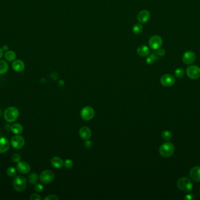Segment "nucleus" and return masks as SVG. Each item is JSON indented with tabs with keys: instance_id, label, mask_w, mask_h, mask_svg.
<instances>
[{
	"instance_id": "nucleus-26",
	"label": "nucleus",
	"mask_w": 200,
	"mask_h": 200,
	"mask_svg": "<svg viewBox=\"0 0 200 200\" xmlns=\"http://www.w3.org/2000/svg\"><path fill=\"white\" fill-rule=\"evenodd\" d=\"M143 31L142 25L140 24H136L133 27V32L135 34H140Z\"/></svg>"
},
{
	"instance_id": "nucleus-7",
	"label": "nucleus",
	"mask_w": 200,
	"mask_h": 200,
	"mask_svg": "<svg viewBox=\"0 0 200 200\" xmlns=\"http://www.w3.org/2000/svg\"><path fill=\"white\" fill-rule=\"evenodd\" d=\"M163 44V41L161 37L158 35L151 36L149 41V46L153 50H159Z\"/></svg>"
},
{
	"instance_id": "nucleus-39",
	"label": "nucleus",
	"mask_w": 200,
	"mask_h": 200,
	"mask_svg": "<svg viewBox=\"0 0 200 200\" xmlns=\"http://www.w3.org/2000/svg\"><path fill=\"white\" fill-rule=\"evenodd\" d=\"M1 114H2V111H1V109H0V117H1Z\"/></svg>"
},
{
	"instance_id": "nucleus-12",
	"label": "nucleus",
	"mask_w": 200,
	"mask_h": 200,
	"mask_svg": "<svg viewBox=\"0 0 200 200\" xmlns=\"http://www.w3.org/2000/svg\"><path fill=\"white\" fill-rule=\"evenodd\" d=\"M17 168L18 172L23 174H25L30 171L31 166L29 164L25 161H19L17 164Z\"/></svg>"
},
{
	"instance_id": "nucleus-33",
	"label": "nucleus",
	"mask_w": 200,
	"mask_h": 200,
	"mask_svg": "<svg viewBox=\"0 0 200 200\" xmlns=\"http://www.w3.org/2000/svg\"><path fill=\"white\" fill-rule=\"evenodd\" d=\"M44 200H59V198L55 195H49L44 198Z\"/></svg>"
},
{
	"instance_id": "nucleus-30",
	"label": "nucleus",
	"mask_w": 200,
	"mask_h": 200,
	"mask_svg": "<svg viewBox=\"0 0 200 200\" xmlns=\"http://www.w3.org/2000/svg\"><path fill=\"white\" fill-rule=\"evenodd\" d=\"M12 160L14 163H18L21 160V156L18 154H14L12 156Z\"/></svg>"
},
{
	"instance_id": "nucleus-9",
	"label": "nucleus",
	"mask_w": 200,
	"mask_h": 200,
	"mask_svg": "<svg viewBox=\"0 0 200 200\" xmlns=\"http://www.w3.org/2000/svg\"><path fill=\"white\" fill-rule=\"evenodd\" d=\"M11 143L13 148L16 149H21L25 145V139L21 136L16 135L12 137Z\"/></svg>"
},
{
	"instance_id": "nucleus-13",
	"label": "nucleus",
	"mask_w": 200,
	"mask_h": 200,
	"mask_svg": "<svg viewBox=\"0 0 200 200\" xmlns=\"http://www.w3.org/2000/svg\"><path fill=\"white\" fill-rule=\"evenodd\" d=\"M151 17V14L147 10H142L138 13L137 19L139 22L141 23H146L149 21Z\"/></svg>"
},
{
	"instance_id": "nucleus-8",
	"label": "nucleus",
	"mask_w": 200,
	"mask_h": 200,
	"mask_svg": "<svg viewBox=\"0 0 200 200\" xmlns=\"http://www.w3.org/2000/svg\"><path fill=\"white\" fill-rule=\"evenodd\" d=\"M54 178V173L49 170L42 171L40 175V180L44 184H49L53 182Z\"/></svg>"
},
{
	"instance_id": "nucleus-18",
	"label": "nucleus",
	"mask_w": 200,
	"mask_h": 200,
	"mask_svg": "<svg viewBox=\"0 0 200 200\" xmlns=\"http://www.w3.org/2000/svg\"><path fill=\"white\" fill-rule=\"evenodd\" d=\"M137 53L141 56L146 57L150 54V50L147 46H139L137 49Z\"/></svg>"
},
{
	"instance_id": "nucleus-27",
	"label": "nucleus",
	"mask_w": 200,
	"mask_h": 200,
	"mask_svg": "<svg viewBox=\"0 0 200 200\" xmlns=\"http://www.w3.org/2000/svg\"><path fill=\"white\" fill-rule=\"evenodd\" d=\"M7 174L10 177H13L16 176L17 171L13 167H9L7 170Z\"/></svg>"
},
{
	"instance_id": "nucleus-17",
	"label": "nucleus",
	"mask_w": 200,
	"mask_h": 200,
	"mask_svg": "<svg viewBox=\"0 0 200 200\" xmlns=\"http://www.w3.org/2000/svg\"><path fill=\"white\" fill-rule=\"evenodd\" d=\"M13 69L16 72H22L25 69V64L21 60H16L12 65Z\"/></svg>"
},
{
	"instance_id": "nucleus-4",
	"label": "nucleus",
	"mask_w": 200,
	"mask_h": 200,
	"mask_svg": "<svg viewBox=\"0 0 200 200\" xmlns=\"http://www.w3.org/2000/svg\"><path fill=\"white\" fill-rule=\"evenodd\" d=\"M13 184V188L15 191L21 192L23 191L27 187V180L24 177L19 176L14 178Z\"/></svg>"
},
{
	"instance_id": "nucleus-5",
	"label": "nucleus",
	"mask_w": 200,
	"mask_h": 200,
	"mask_svg": "<svg viewBox=\"0 0 200 200\" xmlns=\"http://www.w3.org/2000/svg\"><path fill=\"white\" fill-rule=\"evenodd\" d=\"M187 76L190 79L196 80L200 77V68L196 65H191L186 69Z\"/></svg>"
},
{
	"instance_id": "nucleus-20",
	"label": "nucleus",
	"mask_w": 200,
	"mask_h": 200,
	"mask_svg": "<svg viewBox=\"0 0 200 200\" xmlns=\"http://www.w3.org/2000/svg\"><path fill=\"white\" fill-rule=\"evenodd\" d=\"M11 130L15 134H19L22 133L23 130V127L20 123L13 124L11 127Z\"/></svg>"
},
{
	"instance_id": "nucleus-25",
	"label": "nucleus",
	"mask_w": 200,
	"mask_h": 200,
	"mask_svg": "<svg viewBox=\"0 0 200 200\" xmlns=\"http://www.w3.org/2000/svg\"><path fill=\"white\" fill-rule=\"evenodd\" d=\"M162 137L163 140H166V141H169L172 139V134L170 132H169L168 130H165L162 132Z\"/></svg>"
},
{
	"instance_id": "nucleus-1",
	"label": "nucleus",
	"mask_w": 200,
	"mask_h": 200,
	"mask_svg": "<svg viewBox=\"0 0 200 200\" xmlns=\"http://www.w3.org/2000/svg\"><path fill=\"white\" fill-rule=\"evenodd\" d=\"M19 112L15 107H9L5 110L4 117L5 120L9 123H13L18 119Z\"/></svg>"
},
{
	"instance_id": "nucleus-3",
	"label": "nucleus",
	"mask_w": 200,
	"mask_h": 200,
	"mask_svg": "<svg viewBox=\"0 0 200 200\" xmlns=\"http://www.w3.org/2000/svg\"><path fill=\"white\" fill-rule=\"evenodd\" d=\"M177 187L181 191L184 192H189L191 191L193 187L192 182L191 180L187 177H182L180 178L177 182Z\"/></svg>"
},
{
	"instance_id": "nucleus-31",
	"label": "nucleus",
	"mask_w": 200,
	"mask_h": 200,
	"mask_svg": "<svg viewBox=\"0 0 200 200\" xmlns=\"http://www.w3.org/2000/svg\"><path fill=\"white\" fill-rule=\"evenodd\" d=\"M64 166H65L66 168H70L73 167V161H71V160H66L65 161V162L64 163Z\"/></svg>"
},
{
	"instance_id": "nucleus-15",
	"label": "nucleus",
	"mask_w": 200,
	"mask_h": 200,
	"mask_svg": "<svg viewBox=\"0 0 200 200\" xmlns=\"http://www.w3.org/2000/svg\"><path fill=\"white\" fill-rule=\"evenodd\" d=\"M9 148V142L7 138L0 137V153L3 154L7 152Z\"/></svg>"
},
{
	"instance_id": "nucleus-38",
	"label": "nucleus",
	"mask_w": 200,
	"mask_h": 200,
	"mask_svg": "<svg viewBox=\"0 0 200 200\" xmlns=\"http://www.w3.org/2000/svg\"><path fill=\"white\" fill-rule=\"evenodd\" d=\"M3 50L1 48H0V59L3 57Z\"/></svg>"
},
{
	"instance_id": "nucleus-2",
	"label": "nucleus",
	"mask_w": 200,
	"mask_h": 200,
	"mask_svg": "<svg viewBox=\"0 0 200 200\" xmlns=\"http://www.w3.org/2000/svg\"><path fill=\"white\" fill-rule=\"evenodd\" d=\"M174 152V145L171 142H166L160 145L159 148V153L160 155L165 157L168 158L173 155Z\"/></svg>"
},
{
	"instance_id": "nucleus-6",
	"label": "nucleus",
	"mask_w": 200,
	"mask_h": 200,
	"mask_svg": "<svg viewBox=\"0 0 200 200\" xmlns=\"http://www.w3.org/2000/svg\"><path fill=\"white\" fill-rule=\"evenodd\" d=\"M95 114V112L93 108L90 106H86L81 110L80 116L84 120L89 121L93 118Z\"/></svg>"
},
{
	"instance_id": "nucleus-24",
	"label": "nucleus",
	"mask_w": 200,
	"mask_h": 200,
	"mask_svg": "<svg viewBox=\"0 0 200 200\" xmlns=\"http://www.w3.org/2000/svg\"><path fill=\"white\" fill-rule=\"evenodd\" d=\"M158 56L159 55L157 54V53L155 52L151 54L146 59L147 64H151L154 62L158 58Z\"/></svg>"
},
{
	"instance_id": "nucleus-36",
	"label": "nucleus",
	"mask_w": 200,
	"mask_h": 200,
	"mask_svg": "<svg viewBox=\"0 0 200 200\" xmlns=\"http://www.w3.org/2000/svg\"><path fill=\"white\" fill-rule=\"evenodd\" d=\"M2 50L3 51H7L8 50V46L7 45H5L3 46V48H2Z\"/></svg>"
},
{
	"instance_id": "nucleus-21",
	"label": "nucleus",
	"mask_w": 200,
	"mask_h": 200,
	"mask_svg": "<svg viewBox=\"0 0 200 200\" xmlns=\"http://www.w3.org/2000/svg\"><path fill=\"white\" fill-rule=\"evenodd\" d=\"M8 65L4 61L0 60V75H4L8 71Z\"/></svg>"
},
{
	"instance_id": "nucleus-23",
	"label": "nucleus",
	"mask_w": 200,
	"mask_h": 200,
	"mask_svg": "<svg viewBox=\"0 0 200 200\" xmlns=\"http://www.w3.org/2000/svg\"><path fill=\"white\" fill-rule=\"evenodd\" d=\"M38 181V176L36 173H32L28 176V182L31 184H35Z\"/></svg>"
},
{
	"instance_id": "nucleus-16",
	"label": "nucleus",
	"mask_w": 200,
	"mask_h": 200,
	"mask_svg": "<svg viewBox=\"0 0 200 200\" xmlns=\"http://www.w3.org/2000/svg\"><path fill=\"white\" fill-rule=\"evenodd\" d=\"M80 136L82 139L85 140H88L91 136V131L88 127H83L80 129Z\"/></svg>"
},
{
	"instance_id": "nucleus-11",
	"label": "nucleus",
	"mask_w": 200,
	"mask_h": 200,
	"mask_svg": "<svg viewBox=\"0 0 200 200\" xmlns=\"http://www.w3.org/2000/svg\"><path fill=\"white\" fill-rule=\"evenodd\" d=\"M196 56L192 51H187L182 56V61L186 65H191L196 61Z\"/></svg>"
},
{
	"instance_id": "nucleus-35",
	"label": "nucleus",
	"mask_w": 200,
	"mask_h": 200,
	"mask_svg": "<svg viewBox=\"0 0 200 200\" xmlns=\"http://www.w3.org/2000/svg\"><path fill=\"white\" fill-rule=\"evenodd\" d=\"M157 54L159 56H164L165 54V50L163 49H159V51L157 52Z\"/></svg>"
},
{
	"instance_id": "nucleus-29",
	"label": "nucleus",
	"mask_w": 200,
	"mask_h": 200,
	"mask_svg": "<svg viewBox=\"0 0 200 200\" xmlns=\"http://www.w3.org/2000/svg\"><path fill=\"white\" fill-rule=\"evenodd\" d=\"M34 190H35V191L38 192H42V191H43L44 187L39 183L35 184V186L34 187Z\"/></svg>"
},
{
	"instance_id": "nucleus-19",
	"label": "nucleus",
	"mask_w": 200,
	"mask_h": 200,
	"mask_svg": "<svg viewBox=\"0 0 200 200\" xmlns=\"http://www.w3.org/2000/svg\"><path fill=\"white\" fill-rule=\"evenodd\" d=\"M51 164L54 167L56 168H62L64 165L63 160L59 157H54L51 160Z\"/></svg>"
},
{
	"instance_id": "nucleus-37",
	"label": "nucleus",
	"mask_w": 200,
	"mask_h": 200,
	"mask_svg": "<svg viewBox=\"0 0 200 200\" xmlns=\"http://www.w3.org/2000/svg\"><path fill=\"white\" fill-rule=\"evenodd\" d=\"M91 143H91V141H87V142L85 143V145H86V147H88L89 145V147H90L91 146Z\"/></svg>"
},
{
	"instance_id": "nucleus-22",
	"label": "nucleus",
	"mask_w": 200,
	"mask_h": 200,
	"mask_svg": "<svg viewBox=\"0 0 200 200\" xmlns=\"http://www.w3.org/2000/svg\"><path fill=\"white\" fill-rule=\"evenodd\" d=\"M16 56H17L16 54L13 50L7 51V52H5V59L9 62L13 61L16 58Z\"/></svg>"
},
{
	"instance_id": "nucleus-14",
	"label": "nucleus",
	"mask_w": 200,
	"mask_h": 200,
	"mask_svg": "<svg viewBox=\"0 0 200 200\" xmlns=\"http://www.w3.org/2000/svg\"><path fill=\"white\" fill-rule=\"evenodd\" d=\"M190 176L195 182H200V166H195L191 168Z\"/></svg>"
},
{
	"instance_id": "nucleus-28",
	"label": "nucleus",
	"mask_w": 200,
	"mask_h": 200,
	"mask_svg": "<svg viewBox=\"0 0 200 200\" xmlns=\"http://www.w3.org/2000/svg\"><path fill=\"white\" fill-rule=\"evenodd\" d=\"M184 70L182 68H178L175 71V76L176 77H177V78H182V77L184 76Z\"/></svg>"
},
{
	"instance_id": "nucleus-34",
	"label": "nucleus",
	"mask_w": 200,
	"mask_h": 200,
	"mask_svg": "<svg viewBox=\"0 0 200 200\" xmlns=\"http://www.w3.org/2000/svg\"><path fill=\"white\" fill-rule=\"evenodd\" d=\"M184 199L187 200H194V196L192 194H187V195L186 196Z\"/></svg>"
},
{
	"instance_id": "nucleus-10",
	"label": "nucleus",
	"mask_w": 200,
	"mask_h": 200,
	"mask_svg": "<svg viewBox=\"0 0 200 200\" xmlns=\"http://www.w3.org/2000/svg\"><path fill=\"white\" fill-rule=\"evenodd\" d=\"M160 82L164 87H172L175 83V79L173 76L170 74H165L161 77Z\"/></svg>"
},
{
	"instance_id": "nucleus-32",
	"label": "nucleus",
	"mask_w": 200,
	"mask_h": 200,
	"mask_svg": "<svg viewBox=\"0 0 200 200\" xmlns=\"http://www.w3.org/2000/svg\"><path fill=\"white\" fill-rule=\"evenodd\" d=\"M30 199L31 200H40L42 198L38 194H33L30 197Z\"/></svg>"
}]
</instances>
